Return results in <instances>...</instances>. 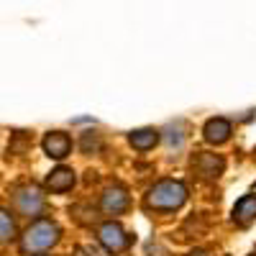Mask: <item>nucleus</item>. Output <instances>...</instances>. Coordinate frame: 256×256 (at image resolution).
I'll return each instance as SVG.
<instances>
[{"mask_svg":"<svg viewBox=\"0 0 256 256\" xmlns=\"http://www.w3.org/2000/svg\"><path fill=\"white\" fill-rule=\"evenodd\" d=\"M190 256H210V254H208V251H192Z\"/></svg>","mask_w":256,"mask_h":256,"instance_id":"obj_14","label":"nucleus"},{"mask_svg":"<svg viewBox=\"0 0 256 256\" xmlns=\"http://www.w3.org/2000/svg\"><path fill=\"white\" fill-rule=\"evenodd\" d=\"M98 241L105 251H110V254H120L126 251L128 246H131V236H128V230L116 223V220H108V223H102L98 228Z\"/></svg>","mask_w":256,"mask_h":256,"instance_id":"obj_5","label":"nucleus"},{"mask_svg":"<svg viewBox=\"0 0 256 256\" xmlns=\"http://www.w3.org/2000/svg\"><path fill=\"white\" fill-rule=\"evenodd\" d=\"M41 146H44L46 156L49 159H56V162L67 159L72 154V138L64 134V131H49L44 136V141H41Z\"/></svg>","mask_w":256,"mask_h":256,"instance_id":"obj_7","label":"nucleus"},{"mask_svg":"<svg viewBox=\"0 0 256 256\" xmlns=\"http://www.w3.org/2000/svg\"><path fill=\"white\" fill-rule=\"evenodd\" d=\"M44 184H46V190L62 195V192H70L77 184V174L72 172V169H67V166H56V169H52V172H49V177H46Z\"/></svg>","mask_w":256,"mask_h":256,"instance_id":"obj_9","label":"nucleus"},{"mask_svg":"<svg viewBox=\"0 0 256 256\" xmlns=\"http://www.w3.org/2000/svg\"><path fill=\"white\" fill-rule=\"evenodd\" d=\"M13 202H16V210L20 212V216H28V218H36L44 212V195H41V190L36 184H24V187H18L16 190V195H13Z\"/></svg>","mask_w":256,"mask_h":256,"instance_id":"obj_4","label":"nucleus"},{"mask_svg":"<svg viewBox=\"0 0 256 256\" xmlns=\"http://www.w3.org/2000/svg\"><path fill=\"white\" fill-rule=\"evenodd\" d=\"M192 174L202 182H216L223 172H226V159L220 154H212V152H198L190 162Z\"/></svg>","mask_w":256,"mask_h":256,"instance_id":"obj_3","label":"nucleus"},{"mask_svg":"<svg viewBox=\"0 0 256 256\" xmlns=\"http://www.w3.org/2000/svg\"><path fill=\"white\" fill-rule=\"evenodd\" d=\"M190 198V190L180 180H159L154 187L146 190L144 205L146 210H156V212H174L180 210Z\"/></svg>","mask_w":256,"mask_h":256,"instance_id":"obj_1","label":"nucleus"},{"mask_svg":"<svg viewBox=\"0 0 256 256\" xmlns=\"http://www.w3.org/2000/svg\"><path fill=\"white\" fill-rule=\"evenodd\" d=\"M82 152L84 154H92V152H98L100 148V134H95V131H88V134H82Z\"/></svg>","mask_w":256,"mask_h":256,"instance_id":"obj_13","label":"nucleus"},{"mask_svg":"<svg viewBox=\"0 0 256 256\" xmlns=\"http://www.w3.org/2000/svg\"><path fill=\"white\" fill-rule=\"evenodd\" d=\"M59 238H62L59 226L49 218H38L24 230V236H20V251L28 256L46 254L59 244Z\"/></svg>","mask_w":256,"mask_h":256,"instance_id":"obj_2","label":"nucleus"},{"mask_svg":"<svg viewBox=\"0 0 256 256\" xmlns=\"http://www.w3.org/2000/svg\"><path fill=\"white\" fill-rule=\"evenodd\" d=\"M100 208L108 216H123V212L131 208V195L123 184H110L105 187V192L100 195Z\"/></svg>","mask_w":256,"mask_h":256,"instance_id":"obj_6","label":"nucleus"},{"mask_svg":"<svg viewBox=\"0 0 256 256\" xmlns=\"http://www.w3.org/2000/svg\"><path fill=\"white\" fill-rule=\"evenodd\" d=\"M251 256H256V254H251Z\"/></svg>","mask_w":256,"mask_h":256,"instance_id":"obj_15","label":"nucleus"},{"mask_svg":"<svg viewBox=\"0 0 256 256\" xmlns=\"http://www.w3.org/2000/svg\"><path fill=\"white\" fill-rule=\"evenodd\" d=\"M230 218L236 226H248L256 220V195H244L236 205H233V212H230Z\"/></svg>","mask_w":256,"mask_h":256,"instance_id":"obj_10","label":"nucleus"},{"mask_svg":"<svg viewBox=\"0 0 256 256\" xmlns=\"http://www.w3.org/2000/svg\"><path fill=\"white\" fill-rule=\"evenodd\" d=\"M128 144H131L136 152H152L159 144V131L156 128H138V131L128 134Z\"/></svg>","mask_w":256,"mask_h":256,"instance_id":"obj_11","label":"nucleus"},{"mask_svg":"<svg viewBox=\"0 0 256 256\" xmlns=\"http://www.w3.org/2000/svg\"><path fill=\"white\" fill-rule=\"evenodd\" d=\"M16 238V220L8 210H0V244H8Z\"/></svg>","mask_w":256,"mask_h":256,"instance_id":"obj_12","label":"nucleus"},{"mask_svg":"<svg viewBox=\"0 0 256 256\" xmlns=\"http://www.w3.org/2000/svg\"><path fill=\"white\" fill-rule=\"evenodd\" d=\"M230 134H233V126L226 118H210L202 126V138L212 146H223L226 141H230Z\"/></svg>","mask_w":256,"mask_h":256,"instance_id":"obj_8","label":"nucleus"}]
</instances>
